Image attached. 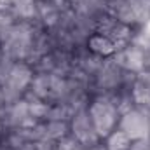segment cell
<instances>
[{"label":"cell","mask_w":150,"mask_h":150,"mask_svg":"<svg viewBox=\"0 0 150 150\" xmlns=\"http://www.w3.org/2000/svg\"><path fill=\"white\" fill-rule=\"evenodd\" d=\"M103 142H105L103 145H105L107 150H129L131 143H133V140H131L124 131H120V129L112 131Z\"/></svg>","instance_id":"cell-13"},{"label":"cell","mask_w":150,"mask_h":150,"mask_svg":"<svg viewBox=\"0 0 150 150\" xmlns=\"http://www.w3.org/2000/svg\"><path fill=\"white\" fill-rule=\"evenodd\" d=\"M117 129L124 131L133 142L136 140H150V120L149 113L138 108H131L124 112L119 119Z\"/></svg>","instance_id":"cell-6"},{"label":"cell","mask_w":150,"mask_h":150,"mask_svg":"<svg viewBox=\"0 0 150 150\" xmlns=\"http://www.w3.org/2000/svg\"><path fill=\"white\" fill-rule=\"evenodd\" d=\"M129 150H150V140H136L131 143Z\"/></svg>","instance_id":"cell-19"},{"label":"cell","mask_w":150,"mask_h":150,"mask_svg":"<svg viewBox=\"0 0 150 150\" xmlns=\"http://www.w3.org/2000/svg\"><path fill=\"white\" fill-rule=\"evenodd\" d=\"M0 150H12V147L9 145V142L5 140V136L0 138Z\"/></svg>","instance_id":"cell-21"},{"label":"cell","mask_w":150,"mask_h":150,"mask_svg":"<svg viewBox=\"0 0 150 150\" xmlns=\"http://www.w3.org/2000/svg\"><path fill=\"white\" fill-rule=\"evenodd\" d=\"M112 58L117 61V65L122 70H126L129 74L138 75L149 67V49H145V47H142L134 42L119 49Z\"/></svg>","instance_id":"cell-7"},{"label":"cell","mask_w":150,"mask_h":150,"mask_svg":"<svg viewBox=\"0 0 150 150\" xmlns=\"http://www.w3.org/2000/svg\"><path fill=\"white\" fill-rule=\"evenodd\" d=\"M133 42L142 45V47H145V49H150V18L149 21L136 32V37H134Z\"/></svg>","instance_id":"cell-15"},{"label":"cell","mask_w":150,"mask_h":150,"mask_svg":"<svg viewBox=\"0 0 150 150\" xmlns=\"http://www.w3.org/2000/svg\"><path fill=\"white\" fill-rule=\"evenodd\" d=\"M94 32L101 33L103 37L110 38L113 44L117 45V49H122L129 44H133V40L136 37V30L131 28L129 25L119 21L112 18L110 14H103L96 19L94 23Z\"/></svg>","instance_id":"cell-4"},{"label":"cell","mask_w":150,"mask_h":150,"mask_svg":"<svg viewBox=\"0 0 150 150\" xmlns=\"http://www.w3.org/2000/svg\"><path fill=\"white\" fill-rule=\"evenodd\" d=\"M4 58V52H2V47H0V59Z\"/></svg>","instance_id":"cell-26"},{"label":"cell","mask_w":150,"mask_h":150,"mask_svg":"<svg viewBox=\"0 0 150 150\" xmlns=\"http://www.w3.org/2000/svg\"><path fill=\"white\" fill-rule=\"evenodd\" d=\"M45 138L59 142L61 138L70 134V122L67 120H45Z\"/></svg>","instance_id":"cell-14"},{"label":"cell","mask_w":150,"mask_h":150,"mask_svg":"<svg viewBox=\"0 0 150 150\" xmlns=\"http://www.w3.org/2000/svg\"><path fill=\"white\" fill-rule=\"evenodd\" d=\"M58 142L56 140H51V138H42L35 142V150H56Z\"/></svg>","instance_id":"cell-18"},{"label":"cell","mask_w":150,"mask_h":150,"mask_svg":"<svg viewBox=\"0 0 150 150\" xmlns=\"http://www.w3.org/2000/svg\"><path fill=\"white\" fill-rule=\"evenodd\" d=\"M70 134L82 147H93V145L101 143V140H100V136L94 129V124L89 117L87 108H82V110H79L72 115V119H70Z\"/></svg>","instance_id":"cell-8"},{"label":"cell","mask_w":150,"mask_h":150,"mask_svg":"<svg viewBox=\"0 0 150 150\" xmlns=\"http://www.w3.org/2000/svg\"><path fill=\"white\" fill-rule=\"evenodd\" d=\"M14 23H16V19H14L12 16H9L5 11L0 9V42H2V38L5 37V33L9 32V28H11Z\"/></svg>","instance_id":"cell-16"},{"label":"cell","mask_w":150,"mask_h":150,"mask_svg":"<svg viewBox=\"0 0 150 150\" xmlns=\"http://www.w3.org/2000/svg\"><path fill=\"white\" fill-rule=\"evenodd\" d=\"M117 94H94L87 105V112L89 117L94 124V129L100 136V140L103 142L112 131L117 129L120 112L117 107Z\"/></svg>","instance_id":"cell-3"},{"label":"cell","mask_w":150,"mask_h":150,"mask_svg":"<svg viewBox=\"0 0 150 150\" xmlns=\"http://www.w3.org/2000/svg\"><path fill=\"white\" fill-rule=\"evenodd\" d=\"M35 70L26 61H14L5 56L0 59V86L5 96V105L23 100Z\"/></svg>","instance_id":"cell-1"},{"label":"cell","mask_w":150,"mask_h":150,"mask_svg":"<svg viewBox=\"0 0 150 150\" xmlns=\"http://www.w3.org/2000/svg\"><path fill=\"white\" fill-rule=\"evenodd\" d=\"M136 79L140 80V82H143V84H147L150 87V68H145L143 72H140V74L136 75Z\"/></svg>","instance_id":"cell-20"},{"label":"cell","mask_w":150,"mask_h":150,"mask_svg":"<svg viewBox=\"0 0 150 150\" xmlns=\"http://www.w3.org/2000/svg\"><path fill=\"white\" fill-rule=\"evenodd\" d=\"M0 9L16 21L37 23V0H0Z\"/></svg>","instance_id":"cell-9"},{"label":"cell","mask_w":150,"mask_h":150,"mask_svg":"<svg viewBox=\"0 0 150 150\" xmlns=\"http://www.w3.org/2000/svg\"><path fill=\"white\" fill-rule=\"evenodd\" d=\"M42 26L38 23L30 21H16L5 37L2 38L0 47L5 58H11L14 61H26L30 63L32 54H33V45L37 33Z\"/></svg>","instance_id":"cell-2"},{"label":"cell","mask_w":150,"mask_h":150,"mask_svg":"<svg viewBox=\"0 0 150 150\" xmlns=\"http://www.w3.org/2000/svg\"><path fill=\"white\" fill-rule=\"evenodd\" d=\"M5 107V96H4V91H2V86H0V108Z\"/></svg>","instance_id":"cell-23"},{"label":"cell","mask_w":150,"mask_h":150,"mask_svg":"<svg viewBox=\"0 0 150 150\" xmlns=\"http://www.w3.org/2000/svg\"><path fill=\"white\" fill-rule=\"evenodd\" d=\"M147 68H150V49H149V67Z\"/></svg>","instance_id":"cell-25"},{"label":"cell","mask_w":150,"mask_h":150,"mask_svg":"<svg viewBox=\"0 0 150 150\" xmlns=\"http://www.w3.org/2000/svg\"><path fill=\"white\" fill-rule=\"evenodd\" d=\"M0 120H2L5 133L33 127L35 124H38V120L32 117L28 101L25 98L19 101H14V103H7L4 108H0Z\"/></svg>","instance_id":"cell-5"},{"label":"cell","mask_w":150,"mask_h":150,"mask_svg":"<svg viewBox=\"0 0 150 150\" xmlns=\"http://www.w3.org/2000/svg\"><path fill=\"white\" fill-rule=\"evenodd\" d=\"M5 134V131H4V126H2V120H0V138Z\"/></svg>","instance_id":"cell-24"},{"label":"cell","mask_w":150,"mask_h":150,"mask_svg":"<svg viewBox=\"0 0 150 150\" xmlns=\"http://www.w3.org/2000/svg\"><path fill=\"white\" fill-rule=\"evenodd\" d=\"M86 49L91 52V54H94V56H98V58H112L113 54L119 51L117 49V45L113 44L110 38L103 37L101 33H96V32H93L89 38H87V42H86Z\"/></svg>","instance_id":"cell-11"},{"label":"cell","mask_w":150,"mask_h":150,"mask_svg":"<svg viewBox=\"0 0 150 150\" xmlns=\"http://www.w3.org/2000/svg\"><path fill=\"white\" fill-rule=\"evenodd\" d=\"M67 2L72 11H75L79 16L89 19L91 23H96L100 16L107 14L105 0H67Z\"/></svg>","instance_id":"cell-10"},{"label":"cell","mask_w":150,"mask_h":150,"mask_svg":"<svg viewBox=\"0 0 150 150\" xmlns=\"http://www.w3.org/2000/svg\"><path fill=\"white\" fill-rule=\"evenodd\" d=\"M80 150H107L103 143H98V145H93V147H82Z\"/></svg>","instance_id":"cell-22"},{"label":"cell","mask_w":150,"mask_h":150,"mask_svg":"<svg viewBox=\"0 0 150 150\" xmlns=\"http://www.w3.org/2000/svg\"><path fill=\"white\" fill-rule=\"evenodd\" d=\"M80 149H82V145L75 140L72 134L61 138V140L58 142V145H56V150H80Z\"/></svg>","instance_id":"cell-17"},{"label":"cell","mask_w":150,"mask_h":150,"mask_svg":"<svg viewBox=\"0 0 150 150\" xmlns=\"http://www.w3.org/2000/svg\"><path fill=\"white\" fill-rule=\"evenodd\" d=\"M131 100H133V107L142 110V112H150V87L147 84L140 82L138 79L133 82L131 86Z\"/></svg>","instance_id":"cell-12"},{"label":"cell","mask_w":150,"mask_h":150,"mask_svg":"<svg viewBox=\"0 0 150 150\" xmlns=\"http://www.w3.org/2000/svg\"><path fill=\"white\" fill-rule=\"evenodd\" d=\"M149 120H150V112H149Z\"/></svg>","instance_id":"cell-27"}]
</instances>
